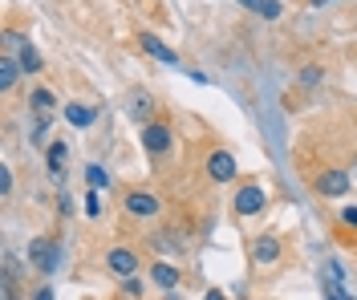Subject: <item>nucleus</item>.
I'll list each match as a JSON object with an SVG mask.
<instances>
[{
  "instance_id": "nucleus-25",
  "label": "nucleus",
  "mask_w": 357,
  "mask_h": 300,
  "mask_svg": "<svg viewBox=\"0 0 357 300\" xmlns=\"http://www.w3.org/2000/svg\"><path fill=\"white\" fill-rule=\"evenodd\" d=\"M325 4H329V0H309V8H325Z\"/></svg>"
},
{
  "instance_id": "nucleus-16",
  "label": "nucleus",
  "mask_w": 357,
  "mask_h": 300,
  "mask_svg": "<svg viewBox=\"0 0 357 300\" xmlns=\"http://www.w3.org/2000/svg\"><path fill=\"white\" fill-rule=\"evenodd\" d=\"M17 61H21V70H24V73H41V53L29 45V41L21 45V57H17Z\"/></svg>"
},
{
  "instance_id": "nucleus-1",
  "label": "nucleus",
  "mask_w": 357,
  "mask_h": 300,
  "mask_svg": "<svg viewBox=\"0 0 357 300\" xmlns=\"http://www.w3.org/2000/svg\"><path fill=\"white\" fill-rule=\"evenodd\" d=\"M171 142H175V130H171L167 122H146V126H142V150H146L151 159H162V155L171 150Z\"/></svg>"
},
{
  "instance_id": "nucleus-5",
  "label": "nucleus",
  "mask_w": 357,
  "mask_h": 300,
  "mask_svg": "<svg viewBox=\"0 0 357 300\" xmlns=\"http://www.w3.org/2000/svg\"><path fill=\"white\" fill-rule=\"evenodd\" d=\"M122 207H126V215H134V219H155L158 211H162V199H158L155 191H130Z\"/></svg>"
},
{
  "instance_id": "nucleus-8",
  "label": "nucleus",
  "mask_w": 357,
  "mask_h": 300,
  "mask_svg": "<svg viewBox=\"0 0 357 300\" xmlns=\"http://www.w3.org/2000/svg\"><path fill=\"white\" fill-rule=\"evenodd\" d=\"M345 191H349V175H345V171L329 166V171H321V175H317V195L337 199V195H345Z\"/></svg>"
},
{
  "instance_id": "nucleus-11",
  "label": "nucleus",
  "mask_w": 357,
  "mask_h": 300,
  "mask_svg": "<svg viewBox=\"0 0 357 300\" xmlns=\"http://www.w3.org/2000/svg\"><path fill=\"white\" fill-rule=\"evenodd\" d=\"M138 45L146 49L151 57H158L162 65H178V53H175V49H171V45H162V41H158L155 33H142V37H138Z\"/></svg>"
},
{
  "instance_id": "nucleus-23",
  "label": "nucleus",
  "mask_w": 357,
  "mask_h": 300,
  "mask_svg": "<svg viewBox=\"0 0 357 300\" xmlns=\"http://www.w3.org/2000/svg\"><path fill=\"white\" fill-rule=\"evenodd\" d=\"M33 300H53V288H49V284H41V288L33 292Z\"/></svg>"
},
{
  "instance_id": "nucleus-20",
  "label": "nucleus",
  "mask_w": 357,
  "mask_h": 300,
  "mask_svg": "<svg viewBox=\"0 0 357 300\" xmlns=\"http://www.w3.org/2000/svg\"><path fill=\"white\" fill-rule=\"evenodd\" d=\"M146 110H151V97H146V93H134L130 114H134V118H146Z\"/></svg>"
},
{
  "instance_id": "nucleus-9",
  "label": "nucleus",
  "mask_w": 357,
  "mask_h": 300,
  "mask_svg": "<svg viewBox=\"0 0 357 300\" xmlns=\"http://www.w3.org/2000/svg\"><path fill=\"white\" fill-rule=\"evenodd\" d=\"M61 114H66V122L77 126V130H89V126L98 122V110L86 106V102H69V106H61Z\"/></svg>"
},
{
  "instance_id": "nucleus-14",
  "label": "nucleus",
  "mask_w": 357,
  "mask_h": 300,
  "mask_svg": "<svg viewBox=\"0 0 357 300\" xmlns=\"http://www.w3.org/2000/svg\"><path fill=\"white\" fill-rule=\"evenodd\" d=\"M21 61H17V57H0V90L8 93L13 90V86H17V77H21Z\"/></svg>"
},
{
  "instance_id": "nucleus-18",
  "label": "nucleus",
  "mask_w": 357,
  "mask_h": 300,
  "mask_svg": "<svg viewBox=\"0 0 357 300\" xmlns=\"http://www.w3.org/2000/svg\"><path fill=\"white\" fill-rule=\"evenodd\" d=\"M82 211H86L89 219H98V215H102V195H98V191H86V199H82Z\"/></svg>"
},
{
  "instance_id": "nucleus-21",
  "label": "nucleus",
  "mask_w": 357,
  "mask_h": 300,
  "mask_svg": "<svg viewBox=\"0 0 357 300\" xmlns=\"http://www.w3.org/2000/svg\"><path fill=\"white\" fill-rule=\"evenodd\" d=\"M0 191H4V195L13 191V171H8V166H0Z\"/></svg>"
},
{
  "instance_id": "nucleus-6",
  "label": "nucleus",
  "mask_w": 357,
  "mask_h": 300,
  "mask_svg": "<svg viewBox=\"0 0 357 300\" xmlns=\"http://www.w3.org/2000/svg\"><path fill=\"white\" fill-rule=\"evenodd\" d=\"M280 252H284V248H280V235H272V231H264V235L252 239V264H256V268H272V264L280 260Z\"/></svg>"
},
{
  "instance_id": "nucleus-3",
  "label": "nucleus",
  "mask_w": 357,
  "mask_h": 300,
  "mask_svg": "<svg viewBox=\"0 0 357 300\" xmlns=\"http://www.w3.org/2000/svg\"><path fill=\"white\" fill-rule=\"evenodd\" d=\"M24 255H29V268H37V272H57V264H61V248L49 239H33Z\"/></svg>"
},
{
  "instance_id": "nucleus-2",
  "label": "nucleus",
  "mask_w": 357,
  "mask_h": 300,
  "mask_svg": "<svg viewBox=\"0 0 357 300\" xmlns=\"http://www.w3.org/2000/svg\"><path fill=\"white\" fill-rule=\"evenodd\" d=\"M268 203V195H264V187H256V183H244L240 191H236V199H231V211L240 215V219H248V215H260Z\"/></svg>"
},
{
  "instance_id": "nucleus-24",
  "label": "nucleus",
  "mask_w": 357,
  "mask_h": 300,
  "mask_svg": "<svg viewBox=\"0 0 357 300\" xmlns=\"http://www.w3.org/2000/svg\"><path fill=\"white\" fill-rule=\"evenodd\" d=\"M203 300H227V297H223L220 288H207V297H203Z\"/></svg>"
},
{
  "instance_id": "nucleus-13",
  "label": "nucleus",
  "mask_w": 357,
  "mask_h": 300,
  "mask_svg": "<svg viewBox=\"0 0 357 300\" xmlns=\"http://www.w3.org/2000/svg\"><path fill=\"white\" fill-rule=\"evenodd\" d=\"M244 8H252L256 17H264V21H280V13H284V4L280 0H240Z\"/></svg>"
},
{
  "instance_id": "nucleus-7",
  "label": "nucleus",
  "mask_w": 357,
  "mask_h": 300,
  "mask_svg": "<svg viewBox=\"0 0 357 300\" xmlns=\"http://www.w3.org/2000/svg\"><path fill=\"white\" fill-rule=\"evenodd\" d=\"M207 179L211 183H231L236 179V159L227 150H211L207 155Z\"/></svg>"
},
{
  "instance_id": "nucleus-10",
  "label": "nucleus",
  "mask_w": 357,
  "mask_h": 300,
  "mask_svg": "<svg viewBox=\"0 0 357 300\" xmlns=\"http://www.w3.org/2000/svg\"><path fill=\"white\" fill-rule=\"evenodd\" d=\"M178 280H183V272H178L175 264H167V260H158L155 268H151V284H155V288H162V292H175Z\"/></svg>"
},
{
  "instance_id": "nucleus-17",
  "label": "nucleus",
  "mask_w": 357,
  "mask_h": 300,
  "mask_svg": "<svg viewBox=\"0 0 357 300\" xmlns=\"http://www.w3.org/2000/svg\"><path fill=\"white\" fill-rule=\"evenodd\" d=\"M29 106H33V110H41V114H49V110L57 106V97H53L49 90H33V97H29Z\"/></svg>"
},
{
  "instance_id": "nucleus-12",
  "label": "nucleus",
  "mask_w": 357,
  "mask_h": 300,
  "mask_svg": "<svg viewBox=\"0 0 357 300\" xmlns=\"http://www.w3.org/2000/svg\"><path fill=\"white\" fill-rule=\"evenodd\" d=\"M66 162H69V146L61 139L49 142V150H45V166H49V175H53V179H61V175H66Z\"/></svg>"
},
{
  "instance_id": "nucleus-15",
  "label": "nucleus",
  "mask_w": 357,
  "mask_h": 300,
  "mask_svg": "<svg viewBox=\"0 0 357 300\" xmlns=\"http://www.w3.org/2000/svg\"><path fill=\"white\" fill-rule=\"evenodd\" d=\"M86 183H89V191H106V187H110V175H106V166L89 162V166H86Z\"/></svg>"
},
{
  "instance_id": "nucleus-19",
  "label": "nucleus",
  "mask_w": 357,
  "mask_h": 300,
  "mask_svg": "<svg viewBox=\"0 0 357 300\" xmlns=\"http://www.w3.org/2000/svg\"><path fill=\"white\" fill-rule=\"evenodd\" d=\"M317 81H321V70H317V65H305V70H301V86H305V90H312Z\"/></svg>"
},
{
  "instance_id": "nucleus-22",
  "label": "nucleus",
  "mask_w": 357,
  "mask_h": 300,
  "mask_svg": "<svg viewBox=\"0 0 357 300\" xmlns=\"http://www.w3.org/2000/svg\"><path fill=\"white\" fill-rule=\"evenodd\" d=\"M341 223H349V228H357V207H345V211H341Z\"/></svg>"
},
{
  "instance_id": "nucleus-4",
  "label": "nucleus",
  "mask_w": 357,
  "mask_h": 300,
  "mask_svg": "<svg viewBox=\"0 0 357 300\" xmlns=\"http://www.w3.org/2000/svg\"><path fill=\"white\" fill-rule=\"evenodd\" d=\"M106 268H110L118 280H134V272H138L142 264H138V252H134V248H122V244H118V248L106 252Z\"/></svg>"
}]
</instances>
